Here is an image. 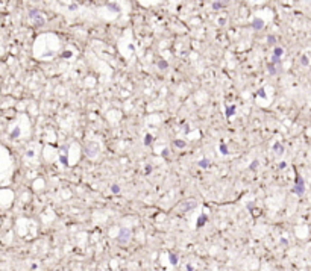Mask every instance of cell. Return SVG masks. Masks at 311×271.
I'll list each match as a JSON object with an SVG mask.
<instances>
[{"label": "cell", "instance_id": "cell-23", "mask_svg": "<svg viewBox=\"0 0 311 271\" xmlns=\"http://www.w3.org/2000/svg\"><path fill=\"white\" fill-rule=\"evenodd\" d=\"M111 189H112V192H114V194H118V192H120V186H118V185H112V186H111Z\"/></svg>", "mask_w": 311, "mask_h": 271}, {"label": "cell", "instance_id": "cell-17", "mask_svg": "<svg viewBox=\"0 0 311 271\" xmlns=\"http://www.w3.org/2000/svg\"><path fill=\"white\" fill-rule=\"evenodd\" d=\"M223 6H226V3H220V2H214V3H213V8H214V9H222Z\"/></svg>", "mask_w": 311, "mask_h": 271}, {"label": "cell", "instance_id": "cell-11", "mask_svg": "<svg viewBox=\"0 0 311 271\" xmlns=\"http://www.w3.org/2000/svg\"><path fill=\"white\" fill-rule=\"evenodd\" d=\"M168 260H170L172 265H176V264H178V256L175 253H168Z\"/></svg>", "mask_w": 311, "mask_h": 271}, {"label": "cell", "instance_id": "cell-2", "mask_svg": "<svg viewBox=\"0 0 311 271\" xmlns=\"http://www.w3.org/2000/svg\"><path fill=\"white\" fill-rule=\"evenodd\" d=\"M293 192L297 194V195H304L305 192V182L300 176H296V180H295V186H293Z\"/></svg>", "mask_w": 311, "mask_h": 271}, {"label": "cell", "instance_id": "cell-1", "mask_svg": "<svg viewBox=\"0 0 311 271\" xmlns=\"http://www.w3.org/2000/svg\"><path fill=\"white\" fill-rule=\"evenodd\" d=\"M131 235H132V232L128 227H120L118 235H117V242H118V244H126V242L131 239Z\"/></svg>", "mask_w": 311, "mask_h": 271}, {"label": "cell", "instance_id": "cell-6", "mask_svg": "<svg viewBox=\"0 0 311 271\" xmlns=\"http://www.w3.org/2000/svg\"><path fill=\"white\" fill-rule=\"evenodd\" d=\"M252 29H255V30H261V29H264V20H261V18H255V20H252Z\"/></svg>", "mask_w": 311, "mask_h": 271}, {"label": "cell", "instance_id": "cell-26", "mask_svg": "<svg viewBox=\"0 0 311 271\" xmlns=\"http://www.w3.org/2000/svg\"><path fill=\"white\" fill-rule=\"evenodd\" d=\"M258 96H260V97H266V92H264V89H262V88L258 91Z\"/></svg>", "mask_w": 311, "mask_h": 271}, {"label": "cell", "instance_id": "cell-25", "mask_svg": "<svg viewBox=\"0 0 311 271\" xmlns=\"http://www.w3.org/2000/svg\"><path fill=\"white\" fill-rule=\"evenodd\" d=\"M300 62H302V65H308V58H307V56H302V58H300Z\"/></svg>", "mask_w": 311, "mask_h": 271}, {"label": "cell", "instance_id": "cell-24", "mask_svg": "<svg viewBox=\"0 0 311 271\" xmlns=\"http://www.w3.org/2000/svg\"><path fill=\"white\" fill-rule=\"evenodd\" d=\"M59 161L62 162V165H68V161H67L65 156H59Z\"/></svg>", "mask_w": 311, "mask_h": 271}, {"label": "cell", "instance_id": "cell-3", "mask_svg": "<svg viewBox=\"0 0 311 271\" xmlns=\"http://www.w3.org/2000/svg\"><path fill=\"white\" fill-rule=\"evenodd\" d=\"M83 150H85L88 158H94V156H97V153H99V145L94 141H90V142H87V145H85Z\"/></svg>", "mask_w": 311, "mask_h": 271}, {"label": "cell", "instance_id": "cell-14", "mask_svg": "<svg viewBox=\"0 0 311 271\" xmlns=\"http://www.w3.org/2000/svg\"><path fill=\"white\" fill-rule=\"evenodd\" d=\"M175 145H176V147H179V149H184V147L187 145V142H185V141H182V139H175Z\"/></svg>", "mask_w": 311, "mask_h": 271}, {"label": "cell", "instance_id": "cell-7", "mask_svg": "<svg viewBox=\"0 0 311 271\" xmlns=\"http://www.w3.org/2000/svg\"><path fill=\"white\" fill-rule=\"evenodd\" d=\"M273 152L276 153V154H282V153H284V145H282L279 141H276V142L273 144Z\"/></svg>", "mask_w": 311, "mask_h": 271}, {"label": "cell", "instance_id": "cell-16", "mask_svg": "<svg viewBox=\"0 0 311 271\" xmlns=\"http://www.w3.org/2000/svg\"><path fill=\"white\" fill-rule=\"evenodd\" d=\"M220 153H222V154H228V153H229V150H228V145H226V144H223V142L220 144Z\"/></svg>", "mask_w": 311, "mask_h": 271}, {"label": "cell", "instance_id": "cell-28", "mask_svg": "<svg viewBox=\"0 0 311 271\" xmlns=\"http://www.w3.org/2000/svg\"><path fill=\"white\" fill-rule=\"evenodd\" d=\"M150 171H152V167H150V165H147V167H146V173H150Z\"/></svg>", "mask_w": 311, "mask_h": 271}, {"label": "cell", "instance_id": "cell-19", "mask_svg": "<svg viewBox=\"0 0 311 271\" xmlns=\"http://www.w3.org/2000/svg\"><path fill=\"white\" fill-rule=\"evenodd\" d=\"M106 6H109L111 8V11H114V12H118L120 9H118V6L115 5V3H106Z\"/></svg>", "mask_w": 311, "mask_h": 271}, {"label": "cell", "instance_id": "cell-18", "mask_svg": "<svg viewBox=\"0 0 311 271\" xmlns=\"http://www.w3.org/2000/svg\"><path fill=\"white\" fill-rule=\"evenodd\" d=\"M18 136H20V129H18V127H15V129L11 132V138L14 139V138H18Z\"/></svg>", "mask_w": 311, "mask_h": 271}, {"label": "cell", "instance_id": "cell-30", "mask_svg": "<svg viewBox=\"0 0 311 271\" xmlns=\"http://www.w3.org/2000/svg\"><path fill=\"white\" fill-rule=\"evenodd\" d=\"M187 271H193V267H191V265H187Z\"/></svg>", "mask_w": 311, "mask_h": 271}, {"label": "cell", "instance_id": "cell-9", "mask_svg": "<svg viewBox=\"0 0 311 271\" xmlns=\"http://www.w3.org/2000/svg\"><path fill=\"white\" fill-rule=\"evenodd\" d=\"M197 165H199L200 168H208V167L211 165V161H210V159H206V158H203V159H200V161L197 162Z\"/></svg>", "mask_w": 311, "mask_h": 271}, {"label": "cell", "instance_id": "cell-29", "mask_svg": "<svg viewBox=\"0 0 311 271\" xmlns=\"http://www.w3.org/2000/svg\"><path fill=\"white\" fill-rule=\"evenodd\" d=\"M285 165H287V164H285V162H281V164H279V168H284V167H285Z\"/></svg>", "mask_w": 311, "mask_h": 271}, {"label": "cell", "instance_id": "cell-5", "mask_svg": "<svg viewBox=\"0 0 311 271\" xmlns=\"http://www.w3.org/2000/svg\"><path fill=\"white\" fill-rule=\"evenodd\" d=\"M196 200H187V202H184V203L179 206V209L182 212H188V211H191V209H194L196 207Z\"/></svg>", "mask_w": 311, "mask_h": 271}, {"label": "cell", "instance_id": "cell-12", "mask_svg": "<svg viewBox=\"0 0 311 271\" xmlns=\"http://www.w3.org/2000/svg\"><path fill=\"white\" fill-rule=\"evenodd\" d=\"M282 53H284V49H282V47H275V50H273V56H275V58H281Z\"/></svg>", "mask_w": 311, "mask_h": 271}, {"label": "cell", "instance_id": "cell-10", "mask_svg": "<svg viewBox=\"0 0 311 271\" xmlns=\"http://www.w3.org/2000/svg\"><path fill=\"white\" fill-rule=\"evenodd\" d=\"M235 111H237V106H235V105H231V106H228V108H226L225 114H226V117H234Z\"/></svg>", "mask_w": 311, "mask_h": 271}, {"label": "cell", "instance_id": "cell-21", "mask_svg": "<svg viewBox=\"0 0 311 271\" xmlns=\"http://www.w3.org/2000/svg\"><path fill=\"white\" fill-rule=\"evenodd\" d=\"M267 43H269V44H275V43H276V38H275L273 35H269V36H267Z\"/></svg>", "mask_w": 311, "mask_h": 271}, {"label": "cell", "instance_id": "cell-20", "mask_svg": "<svg viewBox=\"0 0 311 271\" xmlns=\"http://www.w3.org/2000/svg\"><path fill=\"white\" fill-rule=\"evenodd\" d=\"M158 67L161 68V70H164V68L168 67V64H167V61H159V62H158Z\"/></svg>", "mask_w": 311, "mask_h": 271}, {"label": "cell", "instance_id": "cell-4", "mask_svg": "<svg viewBox=\"0 0 311 271\" xmlns=\"http://www.w3.org/2000/svg\"><path fill=\"white\" fill-rule=\"evenodd\" d=\"M29 17L32 18L33 24H36V26H43L44 24V17L40 14L38 9H31L29 11Z\"/></svg>", "mask_w": 311, "mask_h": 271}, {"label": "cell", "instance_id": "cell-27", "mask_svg": "<svg viewBox=\"0 0 311 271\" xmlns=\"http://www.w3.org/2000/svg\"><path fill=\"white\" fill-rule=\"evenodd\" d=\"M167 154H168V150H167V149H164V150H163V156H167Z\"/></svg>", "mask_w": 311, "mask_h": 271}, {"label": "cell", "instance_id": "cell-8", "mask_svg": "<svg viewBox=\"0 0 311 271\" xmlns=\"http://www.w3.org/2000/svg\"><path fill=\"white\" fill-rule=\"evenodd\" d=\"M206 220H208V215H206V214L199 215V218H197V221H196V226H197V227H202V226L206 223Z\"/></svg>", "mask_w": 311, "mask_h": 271}, {"label": "cell", "instance_id": "cell-22", "mask_svg": "<svg viewBox=\"0 0 311 271\" xmlns=\"http://www.w3.org/2000/svg\"><path fill=\"white\" fill-rule=\"evenodd\" d=\"M257 167H258V161L255 159V161H253V162L249 165V170H257Z\"/></svg>", "mask_w": 311, "mask_h": 271}, {"label": "cell", "instance_id": "cell-13", "mask_svg": "<svg viewBox=\"0 0 311 271\" xmlns=\"http://www.w3.org/2000/svg\"><path fill=\"white\" fill-rule=\"evenodd\" d=\"M267 68H269V73H270V74H276V73H279V68H276L273 64H269Z\"/></svg>", "mask_w": 311, "mask_h": 271}, {"label": "cell", "instance_id": "cell-15", "mask_svg": "<svg viewBox=\"0 0 311 271\" xmlns=\"http://www.w3.org/2000/svg\"><path fill=\"white\" fill-rule=\"evenodd\" d=\"M152 139H153V136L150 135V133H147V135L144 136V145H150V144H152Z\"/></svg>", "mask_w": 311, "mask_h": 271}]
</instances>
